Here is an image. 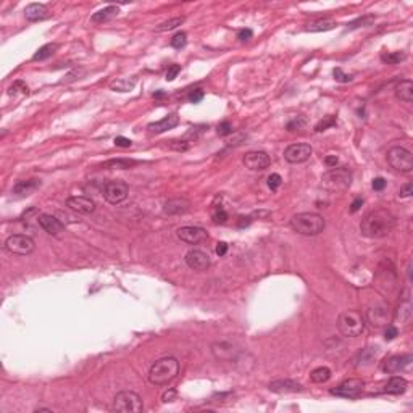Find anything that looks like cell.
Listing matches in <instances>:
<instances>
[{
  "label": "cell",
  "instance_id": "cell-1",
  "mask_svg": "<svg viewBox=\"0 0 413 413\" xmlns=\"http://www.w3.org/2000/svg\"><path fill=\"white\" fill-rule=\"evenodd\" d=\"M395 218L387 210H374L369 212L360 224L361 234L368 239H381L386 237L394 229Z\"/></svg>",
  "mask_w": 413,
  "mask_h": 413
},
{
  "label": "cell",
  "instance_id": "cell-2",
  "mask_svg": "<svg viewBox=\"0 0 413 413\" xmlns=\"http://www.w3.org/2000/svg\"><path fill=\"white\" fill-rule=\"evenodd\" d=\"M179 374V361L175 357L158 358L149 369V381L154 386H165Z\"/></svg>",
  "mask_w": 413,
  "mask_h": 413
},
{
  "label": "cell",
  "instance_id": "cell-3",
  "mask_svg": "<svg viewBox=\"0 0 413 413\" xmlns=\"http://www.w3.org/2000/svg\"><path fill=\"white\" fill-rule=\"evenodd\" d=\"M289 226L300 236H318L324 229V218L318 213H297L294 215Z\"/></svg>",
  "mask_w": 413,
  "mask_h": 413
},
{
  "label": "cell",
  "instance_id": "cell-4",
  "mask_svg": "<svg viewBox=\"0 0 413 413\" xmlns=\"http://www.w3.org/2000/svg\"><path fill=\"white\" fill-rule=\"evenodd\" d=\"M337 328L345 337H358L365 329V320L358 311L347 310L339 315Z\"/></svg>",
  "mask_w": 413,
  "mask_h": 413
},
{
  "label": "cell",
  "instance_id": "cell-5",
  "mask_svg": "<svg viewBox=\"0 0 413 413\" xmlns=\"http://www.w3.org/2000/svg\"><path fill=\"white\" fill-rule=\"evenodd\" d=\"M321 184L328 191H345L349 189L352 184V173L345 166H340V168H331L329 171H326L321 178Z\"/></svg>",
  "mask_w": 413,
  "mask_h": 413
},
{
  "label": "cell",
  "instance_id": "cell-6",
  "mask_svg": "<svg viewBox=\"0 0 413 413\" xmlns=\"http://www.w3.org/2000/svg\"><path fill=\"white\" fill-rule=\"evenodd\" d=\"M112 410L120 413H141L144 410V402L141 395L133 390H121L113 398Z\"/></svg>",
  "mask_w": 413,
  "mask_h": 413
},
{
  "label": "cell",
  "instance_id": "cell-7",
  "mask_svg": "<svg viewBox=\"0 0 413 413\" xmlns=\"http://www.w3.org/2000/svg\"><path fill=\"white\" fill-rule=\"evenodd\" d=\"M387 162L390 168L398 173H411L413 170V155L408 149L395 146L387 150Z\"/></svg>",
  "mask_w": 413,
  "mask_h": 413
},
{
  "label": "cell",
  "instance_id": "cell-8",
  "mask_svg": "<svg viewBox=\"0 0 413 413\" xmlns=\"http://www.w3.org/2000/svg\"><path fill=\"white\" fill-rule=\"evenodd\" d=\"M34 247V241L30 236L25 234H12L5 241V249L10 253H17V255H30Z\"/></svg>",
  "mask_w": 413,
  "mask_h": 413
},
{
  "label": "cell",
  "instance_id": "cell-9",
  "mask_svg": "<svg viewBox=\"0 0 413 413\" xmlns=\"http://www.w3.org/2000/svg\"><path fill=\"white\" fill-rule=\"evenodd\" d=\"M365 389V381L360 378H350L340 382L336 389H331L329 392L337 397H345V398H358Z\"/></svg>",
  "mask_w": 413,
  "mask_h": 413
},
{
  "label": "cell",
  "instance_id": "cell-10",
  "mask_svg": "<svg viewBox=\"0 0 413 413\" xmlns=\"http://www.w3.org/2000/svg\"><path fill=\"white\" fill-rule=\"evenodd\" d=\"M128 194H129V187L126 183H123V181H110V183H107L104 187V199L112 205L121 204V202L128 197Z\"/></svg>",
  "mask_w": 413,
  "mask_h": 413
},
{
  "label": "cell",
  "instance_id": "cell-11",
  "mask_svg": "<svg viewBox=\"0 0 413 413\" xmlns=\"http://www.w3.org/2000/svg\"><path fill=\"white\" fill-rule=\"evenodd\" d=\"M311 154H313V149L310 144H291L284 150V160L292 165L303 163L311 157Z\"/></svg>",
  "mask_w": 413,
  "mask_h": 413
},
{
  "label": "cell",
  "instance_id": "cell-12",
  "mask_svg": "<svg viewBox=\"0 0 413 413\" xmlns=\"http://www.w3.org/2000/svg\"><path fill=\"white\" fill-rule=\"evenodd\" d=\"M413 361L411 353H403V355H392L387 357L381 363V369L384 373H400L403 369H407Z\"/></svg>",
  "mask_w": 413,
  "mask_h": 413
},
{
  "label": "cell",
  "instance_id": "cell-13",
  "mask_svg": "<svg viewBox=\"0 0 413 413\" xmlns=\"http://www.w3.org/2000/svg\"><path fill=\"white\" fill-rule=\"evenodd\" d=\"M212 353L216 360L220 361H237L239 349L228 340H218L212 344Z\"/></svg>",
  "mask_w": 413,
  "mask_h": 413
},
{
  "label": "cell",
  "instance_id": "cell-14",
  "mask_svg": "<svg viewBox=\"0 0 413 413\" xmlns=\"http://www.w3.org/2000/svg\"><path fill=\"white\" fill-rule=\"evenodd\" d=\"M244 165L245 168H249L252 171H263L266 170L268 166H270L271 160H270V155L266 154L263 150H252V152H247V154L244 155Z\"/></svg>",
  "mask_w": 413,
  "mask_h": 413
},
{
  "label": "cell",
  "instance_id": "cell-15",
  "mask_svg": "<svg viewBox=\"0 0 413 413\" xmlns=\"http://www.w3.org/2000/svg\"><path fill=\"white\" fill-rule=\"evenodd\" d=\"M366 320L369 324L374 326V328L387 326V323L390 320L389 307L386 303H376V305H371L366 310Z\"/></svg>",
  "mask_w": 413,
  "mask_h": 413
},
{
  "label": "cell",
  "instance_id": "cell-16",
  "mask_svg": "<svg viewBox=\"0 0 413 413\" xmlns=\"http://www.w3.org/2000/svg\"><path fill=\"white\" fill-rule=\"evenodd\" d=\"M176 236L183 242L191 244V245L200 244L208 239V233L200 226H183L176 231Z\"/></svg>",
  "mask_w": 413,
  "mask_h": 413
},
{
  "label": "cell",
  "instance_id": "cell-17",
  "mask_svg": "<svg viewBox=\"0 0 413 413\" xmlns=\"http://www.w3.org/2000/svg\"><path fill=\"white\" fill-rule=\"evenodd\" d=\"M184 262L194 271H205L210 268V265H212V260H210L208 253L199 249H192L187 252L184 257Z\"/></svg>",
  "mask_w": 413,
  "mask_h": 413
},
{
  "label": "cell",
  "instance_id": "cell-18",
  "mask_svg": "<svg viewBox=\"0 0 413 413\" xmlns=\"http://www.w3.org/2000/svg\"><path fill=\"white\" fill-rule=\"evenodd\" d=\"M67 205L73 210V212L89 215L96 210V202L89 197H84V195H75V197H70L67 200Z\"/></svg>",
  "mask_w": 413,
  "mask_h": 413
},
{
  "label": "cell",
  "instance_id": "cell-19",
  "mask_svg": "<svg viewBox=\"0 0 413 413\" xmlns=\"http://www.w3.org/2000/svg\"><path fill=\"white\" fill-rule=\"evenodd\" d=\"M268 389L276 394H291V392H300L303 390L302 384L294 379H276L268 384Z\"/></svg>",
  "mask_w": 413,
  "mask_h": 413
},
{
  "label": "cell",
  "instance_id": "cell-20",
  "mask_svg": "<svg viewBox=\"0 0 413 413\" xmlns=\"http://www.w3.org/2000/svg\"><path fill=\"white\" fill-rule=\"evenodd\" d=\"M38 221H39V226L44 229L46 233L52 234V236H59L60 233H63V229H65L63 223L54 215L42 213V215H39Z\"/></svg>",
  "mask_w": 413,
  "mask_h": 413
},
{
  "label": "cell",
  "instance_id": "cell-21",
  "mask_svg": "<svg viewBox=\"0 0 413 413\" xmlns=\"http://www.w3.org/2000/svg\"><path fill=\"white\" fill-rule=\"evenodd\" d=\"M178 125H179V117L176 113H170L168 117L162 118L160 121L150 123V125L147 126V129L152 134H162V133L170 131V129H173V128H176Z\"/></svg>",
  "mask_w": 413,
  "mask_h": 413
},
{
  "label": "cell",
  "instance_id": "cell-22",
  "mask_svg": "<svg viewBox=\"0 0 413 413\" xmlns=\"http://www.w3.org/2000/svg\"><path fill=\"white\" fill-rule=\"evenodd\" d=\"M41 187V181L39 179H23L18 181V183L13 186V194L17 197H28L31 195L34 191H38Z\"/></svg>",
  "mask_w": 413,
  "mask_h": 413
},
{
  "label": "cell",
  "instance_id": "cell-23",
  "mask_svg": "<svg viewBox=\"0 0 413 413\" xmlns=\"http://www.w3.org/2000/svg\"><path fill=\"white\" fill-rule=\"evenodd\" d=\"M25 17L28 21L36 23V21H42L49 18V9L42 4H30L25 9Z\"/></svg>",
  "mask_w": 413,
  "mask_h": 413
},
{
  "label": "cell",
  "instance_id": "cell-24",
  "mask_svg": "<svg viewBox=\"0 0 413 413\" xmlns=\"http://www.w3.org/2000/svg\"><path fill=\"white\" fill-rule=\"evenodd\" d=\"M407 387H408L407 379L402 378V376H392V378H390L386 382V386H384L382 392L392 394V395H400V394L405 392V390H407Z\"/></svg>",
  "mask_w": 413,
  "mask_h": 413
},
{
  "label": "cell",
  "instance_id": "cell-25",
  "mask_svg": "<svg viewBox=\"0 0 413 413\" xmlns=\"http://www.w3.org/2000/svg\"><path fill=\"white\" fill-rule=\"evenodd\" d=\"M191 207V202L186 199H171L165 204L163 212L166 215H179V213H186Z\"/></svg>",
  "mask_w": 413,
  "mask_h": 413
},
{
  "label": "cell",
  "instance_id": "cell-26",
  "mask_svg": "<svg viewBox=\"0 0 413 413\" xmlns=\"http://www.w3.org/2000/svg\"><path fill=\"white\" fill-rule=\"evenodd\" d=\"M118 13H120V9L117 5H108V7H105V9L99 10L97 13H94L91 20H92V23L102 25V23H107V21H110L113 18H117Z\"/></svg>",
  "mask_w": 413,
  "mask_h": 413
},
{
  "label": "cell",
  "instance_id": "cell-27",
  "mask_svg": "<svg viewBox=\"0 0 413 413\" xmlns=\"http://www.w3.org/2000/svg\"><path fill=\"white\" fill-rule=\"evenodd\" d=\"M395 97L405 104H411L413 100V83L410 79H403L395 86Z\"/></svg>",
  "mask_w": 413,
  "mask_h": 413
},
{
  "label": "cell",
  "instance_id": "cell-28",
  "mask_svg": "<svg viewBox=\"0 0 413 413\" xmlns=\"http://www.w3.org/2000/svg\"><path fill=\"white\" fill-rule=\"evenodd\" d=\"M136 165H137V162L131 160V158H112V160H107L100 165V168H104V170H129Z\"/></svg>",
  "mask_w": 413,
  "mask_h": 413
},
{
  "label": "cell",
  "instance_id": "cell-29",
  "mask_svg": "<svg viewBox=\"0 0 413 413\" xmlns=\"http://www.w3.org/2000/svg\"><path fill=\"white\" fill-rule=\"evenodd\" d=\"M376 355H378V347H366L360 353L357 360H355V366L357 368H366L374 361Z\"/></svg>",
  "mask_w": 413,
  "mask_h": 413
},
{
  "label": "cell",
  "instance_id": "cell-30",
  "mask_svg": "<svg viewBox=\"0 0 413 413\" xmlns=\"http://www.w3.org/2000/svg\"><path fill=\"white\" fill-rule=\"evenodd\" d=\"M136 83L137 79L134 76L131 78H118L115 79V81L110 83V89L115 91V92H129L136 88Z\"/></svg>",
  "mask_w": 413,
  "mask_h": 413
},
{
  "label": "cell",
  "instance_id": "cell-31",
  "mask_svg": "<svg viewBox=\"0 0 413 413\" xmlns=\"http://www.w3.org/2000/svg\"><path fill=\"white\" fill-rule=\"evenodd\" d=\"M410 318H411V302L408 297H405L395 311V320L400 323H408Z\"/></svg>",
  "mask_w": 413,
  "mask_h": 413
},
{
  "label": "cell",
  "instance_id": "cell-32",
  "mask_svg": "<svg viewBox=\"0 0 413 413\" xmlns=\"http://www.w3.org/2000/svg\"><path fill=\"white\" fill-rule=\"evenodd\" d=\"M59 44H57V42H50V44H46V46H42L38 52L34 54V57H33V60L34 62H44V60H47V59H50V57H52L57 50H59Z\"/></svg>",
  "mask_w": 413,
  "mask_h": 413
},
{
  "label": "cell",
  "instance_id": "cell-33",
  "mask_svg": "<svg viewBox=\"0 0 413 413\" xmlns=\"http://www.w3.org/2000/svg\"><path fill=\"white\" fill-rule=\"evenodd\" d=\"M329 378H331V369L328 366H318L310 373V379L315 384H323L326 381H329Z\"/></svg>",
  "mask_w": 413,
  "mask_h": 413
},
{
  "label": "cell",
  "instance_id": "cell-34",
  "mask_svg": "<svg viewBox=\"0 0 413 413\" xmlns=\"http://www.w3.org/2000/svg\"><path fill=\"white\" fill-rule=\"evenodd\" d=\"M336 28L334 21H316V23H311L305 28L307 33H324V31H331Z\"/></svg>",
  "mask_w": 413,
  "mask_h": 413
},
{
  "label": "cell",
  "instance_id": "cell-35",
  "mask_svg": "<svg viewBox=\"0 0 413 413\" xmlns=\"http://www.w3.org/2000/svg\"><path fill=\"white\" fill-rule=\"evenodd\" d=\"M184 23V17H176V18H171V20H166L163 23H160L157 26V31L158 33H165V31H171L175 30V28L181 26Z\"/></svg>",
  "mask_w": 413,
  "mask_h": 413
},
{
  "label": "cell",
  "instance_id": "cell-36",
  "mask_svg": "<svg viewBox=\"0 0 413 413\" xmlns=\"http://www.w3.org/2000/svg\"><path fill=\"white\" fill-rule=\"evenodd\" d=\"M381 60L387 65H398V63L407 60V55L403 52H387V54L381 55Z\"/></svg>",
  "mask_w": 413,
  "mask_h": 413
},
{
  "label": "cell",
  "instance_id": "cell-37",
  "mask_svg": "<svg viewBox=\"0 0 413 413\" xmlns=\"http://www.w3.org/2000/svg\"><path fill=\"white\" fill-rule=\"evenodd\" d=\"M86 75V70L83 67H78V68H73L70 71L68 75H65V78L62 79V84H70V83H75L78 79H81L83 76Z\"/></svg>",
  "mask_w": 413,
  "mask_h": 413
},
{
  "label": "cell",
  "instance_id": "cell-38",
  "mask_svg": "<svg viewBox=\"0 0 413 413\" xmlns=\"http://www.w3.org/2000/svg\"><path fill=\"white\" fill-rule=\"evenodd\" d=\"M212 220L216 223V224H223V223H226L228 220V213H226V210H224L221 205H215L212 208Z\"/></svg>",
  "mask_w": 413,
  "mask_h": 413
},
{
  "label": "cell",
  "instance_id": "cell-39",
  "mask_svg": "<svg viewBox=\"0 0 413 413\" xmlns=\"http://www.w3.org/2000/svg\"><path fill=\"white\" fill-rule=\"evenodd\" d=\"M186 44H187V34L186 33H178V34L173 36V39H171V47L173 49L181 50V49L186 47Z\"/></svg>",
  "mask_w": 413,
  "mask_h": 413
},
{
  "label": "cell",
  "instance_id": "cell-40",
  "mask_svg": "<svg viewBox=\"0 0 413 413\" xmlns=\"http://www.w3.org/2000/svg\"><path fill=\"white\" fill-rule=\"evenodd\" d=\"M336 125V117H324L320 123H316V126H315V131L316 133H321V131H326L328 128L331 126H334Z\"/></svg>",
  "mask_w": 413,
  "mask_h": 413
},
{
  "label": "cell",
  "instance_id": "cell-41",
  "mask_svg": "<svg viewBox=\"0 0 413 413\" xmlns=\"http://www.w3.org/2000/svg\"><path fill=\"white\" fill-rule=\"evenodd\" d=\"M18 92L21 94H25V96H28V92H30V89H28V86L23 83V81H15L12 86H10V89H9V96H17Z\"/></svg>",
  "mask_w": 413,
  "mask_h": 413
},
{
  "label": "cell",
  "instance_id": "cell-42",
  "mask_svg": "<svg viewBox=\"0 0 413 413\" xmlns=\"http://www.w3.org/2000/svg\"><path fill=\"white\" fill-rule=\"evenodd\" d=\"M305 125H307L305 120H303L302 117H297V118H294V120H291V121L287 123V131L289 133L300 131L302 128H305Z\"/></svg>",
  "mask_w": 413,
  "mask_h": 413
},
{
  "label": "cell",
  "instance_id": "cell-43",
  "mask_svg": "<svg viewBox=\"0 0 413 413\" xmlns=\"http://www.w3.org/2000/svg\"><path fill=\"white\" fill-rule=\"evenodd\" d=\"M374 21V17H363V18H358L352 21L349 25V30H357V28H365V26H369Z\"/></svg>",
  "mask_w": 413,
  "mask_h": 413
},
{
  "label": "cell",
  "instance_id": "cell-44",
  "mask_svg": "<svg viewBox=\"0 0 413 413\" xmlns=\"http://www.w3.org/2000/svg\"><path fill=\"white\" fill-rule=\"evenodd\" d=\"M266 183H268V187H270L271 191H276L278 187L282 184V178L278 175V173H273V175H270L268 176V179H266Z\"/></svg>",
  "mask_w": 413,
  "mask_h": 413
},
{
  "label": "cell",
  "instance_id": "cell-45",
  "mask_svg": "<svg viewBox=\"0 0 413 413\" xmlns=\"http://www.w3.org/2000/svg\"><path fill=\"white\" fill-rule=\"evenodd\" d=\"M216 133H218L220 136H229V134H233V125H231L229 121H223L218 125V128H216Z\"/></svg>",
  "mask_w": 413,
  "mask_h": 413
},
{
  "label": "cell",
  "instance_id": "cell-46",
  "mask_svg": "<svg viewBox=\"0 0 413 413\" xmlns=\"http://www.w3.org/2000/svg\"><path fill=\"white\" fill-rule=\"evenodd\" d=\"M332 75H334V79H336V81H339V83H350L352 81V76L342 73V70H340V68H336L334 71H332Z\"/></svg>",
  "mask_w": 413,
  "mask_h": 413
},
{
  "label": "cell",
  "instance_id": "cell-47",
  "mask_svg": "<svg viewBox=\"0 0 413 413\" xmlns=\"http://www.w3.org/2000/svg\"><path fill=\"white\" fill-rule=\"evenodd\" d=\"M398 336V329L395 328V326L392 324H387L386 326V331H384V339L386 340H392Z\"/></svg>",
  "mask_w": 413,
  "mask_h": 413
},
{
  "label": "cell",
  "instance_id": "cell-48",
  "mask_svg": "<svg viewBox=\"0 0 413 413\" xmlns=\"http://www.w3.org/2000/svg\"><path fill=\"white\" fill-rule=\"evenodd\" d=\"M179 71H181L179 65H171L168 71H166V81H175V78L179 75Z\"/></svg>",
  "mask_w": 413,
  "mask_h": 413
},
{
  "label": "cell",
  "instance_id": "cell-49",
  "mask_svg": "<svg viewBox=\"0 0 413 413\" xmlns=\"http://www.w3.org/2000/svg\"><path fill=\"white\" fill-rule=\"evenodd\" d=\"M176 395H178L176 389L170 387L168 390H165V392H163V395H162V402H163V403L173 402V400H175V398H176Z\"/></svg>",
  "mask_w": 413,
  "mask_h": 413
},
{
  "label": "cell",
  "instance_id": "cell-50",
  "mask_svg": "<svg viewBox=\"0 0 413 413\" xmlns=\"http://www.w3.org/2000/svg\"><path fill=\"white\" fill-rule=\"evenodd\" d=\"M170 149L178 150V152H184V150L189 149V144H187L186 141H171Z\"/></svg>",
  "mask_w": 413,
  "mask_h": 413
},
{
  "label": "cell",
  "instance_id": "cell-51",
  "mask_svg": "<svg viewBox=\"0 0 413 413\" xmlns=\"http://www.w3.org/2000/svg\"><path fill=\"white\" fill-rule=\"evenodd\" d=\"M115 146L117 147H131L133 146V141L131 139H128V137H123V136H118V137H115Z\"/></svg>",
  "mask_w": 413,
  "mask_h": 413
},
{
  "label": "cell",
  "instance_id": "cell-52",
  "mask_svg": "<svg viewBox=\"0 0 413 413\" xmlns=\"http://www.w3.org/2000/svg\"><path fill=\"white\" fill-rule=\"evenodd\" d=\"M189 102L191 104H199L202 99H204V91H200V89H197V91H192L191 94H189Z\"/></svg>",
  "mask_w": 413,
  "mask_h": 413
},
{
  "label": "cell",
  "instance_id": "cell-53",
  "mask_svg": "<svg viewBox=\"0 0 413 413\" xmlns=\"http://www.w3.org/2000/svg\"><path fill=\"white\" fill-rule=\"evenodd\" d=\"M253 38V31L252 30H249V28H245V30H241L237 33V39L239 41H242V42H245V41H250Z\"/></svg>",
  "mask_w": 413,
  "mask_h": 413
},
{
  "label": "cell",
  "instance_id": "cell-54",
  "mask_svg": "<svg viewBox=\"0 0 413 413\" xmlns=\"http://www.w3.org/2000/svg\"><path fill=\"white\" fill-rule=\"evenodd\" d=\"M371 187L374 191H382L384 187H386V179L384 178H374L373 183H371Z\"/></svg>",
  "mask_w": 413,
  "mask_h": 413
},
{
  "label": "cell",
  "instance_id": "cell-55",
  "mask_svg": "<svg viewBox=\"0 0 413 413\" xmlns=\"http://www.w3.org/2000/svg\"><path fill=\"white\" fill-rule=\"evenodd\" d=\"M411 194H413V186L411 184H405L400 192H398V195H400L402 199H407V197H411Z\"/></svg>",
  "mask_w": 413,
  "mask_h": 413
},
{
  "label": "cell",
  "instance_id": "cell-56",
  "mask_svg": "<svg viewBox=\"0 0 413 413\" xmlns=\"http://www.w3.org/2000/svg\"><path fill=\"white\" fill-rule=\"evenodd\" d=\"M215 252H216V255L224 257V255H226V252H228V244L226 242H218V244H216Z\"/></svg>",
  "mask_w": 413,
  "mask_h": 413
},
{
  "label": "cell",
  "instance_id": "cell-57",
  "mask_svg": "<svg viewBox=\"0 0 413 413\" xmlns=\"http://www.w3.org/2000/svg\"><path fill=\"white\" fill-rule=\"evenodd\" d=\"M324 163L328 168H336V165H337V157L336 155H328L324 158Z\"/></svg>",
  "mask_w": 413,
  "mask_h": 413
},
{
  "label": "cell",
  "instance_id": "cell-58",
  "mask_svg": "<svg viewBox=\"0 0 413 413\" xmlns=\"http://www.w3.org/2000/svg\"><path fill=\"white\" fill-rule=\"evenodd\" d=\"M361 205H363V199H360V197H358V199H355V200L352 202V205H350V212H352V213L358 212Z\"/></svg>",
  "mask_w": 413,
  "mask_h": 413
},
{
  "label": "cell",
  "instance_id": "cell-59",
  "mask_svg": "<svg viewBox=\"0 0 413 413\" xmlns=\"http://www.w3.org/2000/svg\"><path fill=\"white\" fill-rule=\"evenodd\" d=\"M252 223V218L250 216H241V218H239V228H244V226H249V224Z\"/></svg>",
  "mask_w": 413,
  "mask_h": 413
},
{
  "label": "cell",
  "instance_id": "cell-60",
  "mask_svg": "<svg viewBox=\"0 0 413 413\" xmlns=\"http://www.w3.org/2000/svg\"><path fill=\"white\" fill-rule=\"evenodd\" d=\"M165 94L163 92H157V94H154V97H163Z\"/></svg>",
  "mask_w": 413,
  "mask_h": 413
},
{
  "label": "cell",
  "instance_id": "cell-61",
  "mask_svg": "<svg viewBox=\"0 0 413 413\" xmlns=\"http://www.w3.org/2000/svg\"><path fill=\"white\" fill-rule=\"evenodd\" d=\"M36 411L39 413V411H52V410H49V408H38V410H36Z\"/></svg>",
  "mask_w": 413,
  "mask_h": 413
}]
</instances>
